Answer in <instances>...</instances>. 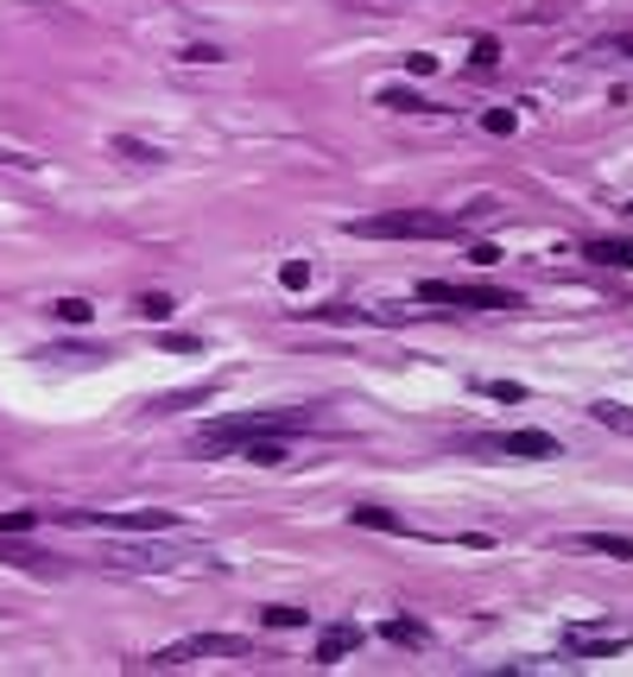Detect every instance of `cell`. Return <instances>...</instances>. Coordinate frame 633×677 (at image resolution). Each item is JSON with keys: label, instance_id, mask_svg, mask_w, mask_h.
<instances>
[{"label": "cell", "instance_id": "6da1fadb", "mask_svg": "<svg viewBox=\"0 0 633 677\" xmlns=\"http://www.w3.org/2000/svg\"><path fill=\"white\" fill-rule=\"evenodd\" d=\"M304 424H311V412H223V418H210V424H197L190 450L210 456V462H228L248 437H292Z\"/></svg>", "mask_w": 633, "mask_h": 677}, {"label": "cell", "instance_id": "7a4b0ae2", "mask_svg": "<svg viewBox=\"0 0 633 677\" xmlns=\"http://www.w3.org/2000/svg\"><path fill=\"white\" fill-rule=\"evenodd\" d=\"M469 216H431V209H393V216H362L349 222V234H368V241H450L463 234Z\"/></svg>", "mask_w": 633, "mask_h": 677}, {"label": "cell", "instance_id": "3957f363", "mask_svg": "<svg viewBox=\"0 0 633 677\" xmlns=\"http://www.w3.org/2000/svg\"><path fill=\"white\" fill-rule=\"evenodd\" d=\"M64 526H83V532H172L178 513L165 507H127V513H58Z\"/></svg>", "mask_w": 633, "mask_h": 677}, {"label": "cell", "instance_id": "277c9868", "mask_svg": "<svg viewBox=\"0 0 633 677\" xmlns=\"http://www.w3.org/2000/svg\"><path fill=\"white\" fill-rule=\"evenodd\" d=\"M418 298L425 304H463V310H514V292H501V285H444V279H425L418 285Z\"/></svg>", "mask_w": 633, "mask_h": 677}, {"label": "cell", "instance_id": "5b68a950", "mask_svg": "<svg viewBox=\"0 0 633 677\" xmlns=\"http://www.w3.org/2000/svg\"><path fill=\"white\" fill-rule=\"evenodd\" d=\"M216 652H241V640H228V634H197V640H178V646H165V652H152V659H140V672H178V665L216 659Z\"/></svg>", "mask_w": 633, "mask_h": 677}, {"label": "cell", "instance_id": "8992f818", "mask_svg": "<svg viewBox=\"0 0 633 677\" xmlns=\"http://www.w3.org/2000/svg\"><path fill=\"white\" fill-rule=\"evenodd\" d=\"M476 450H488V456H558V437L552 431H488V437H469Z\"/></svg>", "mask_w": 633, "mask_h": 677}, {"label": "cell", "instance_id": "52a82bcc", "mask_svg": "<svg viewBox=\"0 0 633 677\" xmlns=\"http://www.w3.org/2000/svg\"><path fill=\"white\" fill-rule=\"evenodd\" d=\"M564 646L570 652H621V646H633V634L628 627H570Z\"/></svg>", "mask_w": 633, "mask_h": 677}, {"label": "cell", "instance_id": "ba28073f", "mask_svg": "<svg viewBox=\"0 0 633 677\" xmlns=\"http://www.w3.org/2000/svg\"><path fill=\"white\" fill-rule=\"evenodd\" d=\"M286 437H248V444H241V450H235V462H261V469H279V462H286Z\"/></svg>", "mask_w": 633, "mask_h": 677}, {"label": "cell", "instance_id": "9c48e42d", "mask_svg": "<svg viewBox=\"0 0 633 677\" xmlns=\"http://www.w3.org/2000/svg\"><path fill=\"white\" fill-rule=\"evenodd\" d=\"M362 646V627H330L324 640H317V665H336L342 652H355Z\"/></svg>", "mask_w": 633, "mask_h": 677}, {"label": "cell", "instance_id": "30bf717a", "mask_svg": "<svg viewBox=\"0 0 633 677\" xmlns=\"http://www.w3.org/2000/svg\"><path fill=\"white\" fill-rule=\"evenodd\" d=\"M577 545H583V551H602V558H621V564H633V538H615V532H583Z\"/></svg>", "mask_w": 633, "mask_h": 677}, {"label": "cell", "instance_id": "8fae6325", "mask_svg": "<svg viewBox=\"0 0 633 677\" xmlns=\"http://www.w3.org/2000/svg\"><path fill=\"white\" fill-rule=\"evenodd\" d=\"M583 254H590L596 266H621V272H628V266H633V241H621V234H615V241H590Z\"/></svg>", "mask_w": 633, "mask_h": 677}, {"label": "cell", "instance_id": "7c38bea8", "mask_svg": "<svg viewBox=\"0 0 633 677\" xmlns=\"http://www.w3.org/2000/svg\"><path fill=\"white\" fill-rule=\"evenodd\" d=\"M349 520H355V526H368V532H406V520H393L387 507H355Z\"/></svg>", "mask_w": 633, "mask_h": 677}, {"label": "cell", "instance_id": "4fadbf2b", "mask_svg": "<svg viewBox=\"0 0 633 677\" xmlns=\"http://www.w3.org/2000/svg\"><path fill=\"white\" fill-rule=\"evenodd\" d=\"M590 418L608 424V431H628V437H633V412H628V406H608V399H602V406H590Z\"/></svg>", "mask_w": 633, "mask_h": 677}, {"label": "cell", "instance_id": "5bb4252c", "mask_svg": "<svg viewBox=\"0 0 633 677\" xmlns=\"http://www.w3.org/2000/svg\"><path fill=\"white\" fill-rule=\"evenodd\" d=\"M380 634H387L393 646H425V627H418V621H387Z\"/></svg>", "mask_w": 633, "mask_h": 677}, {"label": "cell", "instance_id": "9a60e30c", "mask_svg": "<svg viewBox=\"0 0 633 677\" xmlns=\"http://www.w3.org/2000/svg\"><path fill=\"white\" fill-rule=\"evenodd\" d=\"M114 152H121V158H134V165H159V158H165V152L140 146V140H114Z\"/></svg>", "mask_w": 633, "mask_h": 677}, {"label": "cell", "instance_id": "2e32d148", "mask_svg": "<svg viewBox=\"0 0 633 677\" xmlns=\"http://www.w3.org/2000/svg\"><path fill=\"white\" fill-rule=\"evenodd\" d=\"M140 317H147V323H165V317H172V298H165V292H147V298H140Z\"/></svg>", "mask_w": 633, "mask_h": 677}, {"label": "cell", "instance_id": "e0dca14e", "mask_svg": "<svg viewBox=\"0 0 633 677\" xmlns=\"http://www.w3.org/2000/svg\"><path fill=\"white\" fill-rule=\"evenodd\" d=\"M45 513H33V507H20V513H0V532H33Z\"/></svg>", "mask_w": 633, "mask_h": 677}, {"label": "cell", "instance_id": "ac0fdd59", "mask_svg": "<svg viewBox=\"0 0 633 677\" xmlns=\"http://www.w3.org/2000/svg\"><path fill=\"white\" fill-rule=\"evenodd\" d=\"M51 310H58L64 323H89V298H58Z\"/></svg>", "mask_w": 633, "mask_h": 677}, {"label": "cell", "instance_id": "d6986e66", "mask_svg": "<svg viewBox=\"0 0 633 677\" xmlns=\"http://www.w3.org/2000/svg\"><path fill=\"white\" fill-rule=\"evenodd\" d=\"M266 627H304V608H266Z\"/></svg>", "mask_w": 633, "mask_h": 677}, {"label": "cell", "instance_id": "ffe728a7", "mask_svg": "<svg viewBox=\"0 0 633 677\" xmlns=\"http://www.w3.org/2000/svg\"><path fill=\"white\" fill-rule=\"evenodd\" d=\"M45 551H26V545H0V564H38Z\"/></svg>", "mask_w": 633, "mask_h": 677}, {"label": "cell", "instance_id": "44dd1931", "mask_svg": "<svg viewBox=\"0 0 633 677\" xmlns=\"http://www.w3.org/2000/svg\"><path fill=\"white\" fill-rule=\"evenodd\" d=\"M380 102H387V108H425L412 89H380Z\"/></svg>", "mask_w": 633, "mask_h": 677}, {"label": "cell", "instance_id": "7402d4cb", "mask_svg": "<svg viewBox=\"0 0 633 677\" xmlns=\"http://www.w3.org/2000/svg\"><path fill=\"white\" fill-rule=\"evenodd\" d=\"M596 51H608V58H633V33H621V38H602Z\"/></svg>", "mask_w": 633, "mask_h": 677}]
</instances>
